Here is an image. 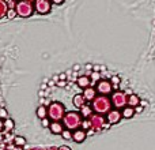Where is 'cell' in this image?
I'll use <instances>...</instances> for the list:
<instances>
[{
	"label": "cell",
	"mask_w": 155,
	"mask_h": 150,
	"mask_svg": "<svg viewBox=\"0 0 155 150\" xmlns=\"http://www.w3.org/2000/svg\"><path fill=\"white\" fill-rule=\"evenodd\" d=\"M112 101L107 96H97L95 98L91 101V108L93 112L97 115H106L110 109H112Z\"/></svg>",
	"instance_id": "1"
},
{
	"label": "cell",
	"mask_w": 155,
	"mask_h": 150,
	"mask_svg": "<svg viewBox=\"0 0 155 150\" xmlns=\"http://www.w3.org/2000/svg\"><path fill=\"white\" fill-rule=\"evenodd\" d=\"M82 115L79 112H75V111H71V112H67L63 118V126L65 127L70 131H75L80 127L82 124Z\"/></svg>",
	"instance_id": "2"
},
{
	"label": "cell",
	"mask_w": 155,
	"mask_h": 150,
	"mask_svg": "<svg viewBox=\"0 0 155 150\" xmlns=\"http://www.w3.org/2000/svg\"><path fill=\"white\" fill-rule=\"evenodd\" d=\"M65 115V109H64V105L59 101H53L49 104L48 107V118L51 119L52 121H60L63 120Z\"/></svg>",
	"instance_id": "3"
},
{
	"label": "cell",
	"mask_w": 155,
	"mask_h": 150,
	"mask_svg": "<svg viewBox=\"0 0 155 150\" xmlns=\"http://www.w3.org/2000/svg\"><path fill=\"white\" fill-rule=\"evenodd\" d=\"M15 11H16V15L22 16V18H29V16L33 15L34 12V5L33 3L27 2V0H21L15 4Z\"/></svg>",
	"instance_id": "4"
},
{
	"label": "cell",
	"mask_w": 155,
	"mask_h": 150,
	"mask_svg": "<svg viewBox=\"0 0 155 150\" xmlns=\"http://www.w3.org/2000/svg\"><path fill=\"white\" fill-rule=\"evenodd\" d=\"M110 101H112V105L116 109H123L128 105V96H127L125 91H113Z\"/></svg>",
	"instance_id": "5"
},
{
	"label": "cell",
	"mask_w": 155,
	"mask_h": 150,
	"mask_svg": "<svg viewBox=\"0 0 155 150\" xmlns=\"http://www.w3.org/2000/svg\"><path fill=\"white\" fill-rule=\"evenodd\" d=\"M88 120H90V128L93 130V131H101L102 128L105 127V124H106V119H105L104 115H91L90 118H88Z\"/></svg>",
	"instance_id": "6"
},
{
	"label": "cell",
	"mask_w": 155,
	"mask_h": 150,
	"mask_svg": "<svg viewBox=\"0 0 155 150\" xmlns=\"http://www.w3.org/2000/svg\"><path fill=\"white\" fill-rule=\"evenodd\" d=\"M95 90L99 96H109L113 93V85L106 79H101L97 82L95 85Z\"/></svg>",
	"instance_id": "7"
},
{
	"label": "cell",
	"mask_w": 155,
	"mask_h": 150,
	"mask_svg": "<svg viewBox=\"0 0 155 150\" xmlns=\"http://www.w3.org/2000/svg\"><path fill=\"white\" fill-rule=\"evenodd\" d=\"M34 10L41 15H46L52 10V2L51 0H35L34 2Z\"/></svg>",
	"instance_id": "8"
},
{
	"label": "cell",
	"mask_w": 155,
	"mask_h": 150,
	"mask_svg": "<svg viewBox=\"0 0 155 150\" xmlns=\"http://www.w3.org/2000/svg\"><path fill=\"white\" fill-rule=\"evenodd\" d=\"M121 118L123 116H121V112L118 109H110L105 116V119H106V121L109 124H117L121 120Z\"/></svg>",
	"instance_id": "9"
},
{
	"label": "cell",
	"mask_w": 155,
	"mask_h": 150,
	"mask_svg": "<svg viewBox=\"0 0 155 150\" xmlns=\"http://www.w3.org/2000/svg\"><path fill=\"white\" fill-rule=\"evenodd\" d=\"M86 137H87V132L82 128H78L75 131H72V141L76 143H82L86 139Z\"/></svg>",
	"instance_id": "10"
},
{
	"label": "cell",
	"mask_w": 155,
	"mask_h": 150,
	"mask_svg": "<svg viewBox=\"0 0 155 150\" xmlns=\"http://www.w3.org/2000/svg\"><path fill=\"white\" fill-rule=\"evenodd\" d=\"M49 130H51L52 134H56V135H61V132L64 131V126L63 123L60 121H51V126H49Z\"/></svg>",
	"instance_id": "11"
},
{
	"label": "cell",
	"mask_w": 155,
	"mask_h": 150,
	"mask_svg": "<svg viewBox=\"0 0 155 150\" xmlns=\"http://www.w3.org/2000/svg\"><path fill=\"white\" fill-rule=\"evenodd\" d=\"M83 97H84V100L88 102L93 101V100L97 97V90L94 87H90V86H88V87L84 89V91H83Z\"/></svg>",
	"instance_id": "12"
},
{
	"label": "cell",
	"mask_w": 155,
	"mask_h": 150,
	"mask_svg": "<svg viewBox=\"0 0 155 150\" xmlns=\"http://www.w3.org/2000/svg\"><path fill=\"white\" fill-rule=\"evenodd\" d=\"M76 83H78V86H79V87L87 89L88 86H90V83H91V79H90V77H86V75H83V77L78 78Z\"/></svg>",
	"instance_id": "13"
},
{
	"label": "cell",
	"mask_w": 155,
	"mask_h": 150,
	"mask_svg": "<svg viewBox=\"0 0 155 150\" xmlns=\"http://www.w3.org/2000/svg\"><path fill=\"white\" fill-rule=\"evenodd\" d=\"M80 115H82V118H86V119H88L91 115H93V108H91V105H87V104H84L82 108H80Z\"/></svg>",
	"instance_id": "14"
},
{
	"label": "cell",
	"mask_w": 155,
	"mask_h": 150,
	"mask_svg": "<svg viewBox=\"0 0 155 150\" xmlns=\"http://www.w3.org/2000/svg\"><path fill=\"white\" fill-rule=\"evenodd\" d=\"M134 115H135V108L129 107V105H127V107L123 108V111H121V116H123L124 119H131Z\"/></svg>",
	"instance_id": "15"
},
{
	"label": "cell",
	"mask_w": 155,
	"mask_h": 150,
	"mask_svg": "<svg viewBox=\"0 0 155 150\" xmlns=\"http://www.w3.org/2000/svg\"><path fill=\"white\" fill-rule=\"evenodd\" d=\"M72 102H74V105H75L78 109H80V108L86 104V100H84V97H83V94H76V96L74 97Z\"/></svg>",
	"instance_id": "16"
},
{
	"label": "cell",
	"mask_w": 155,
	"mask_h": 150,
	"mask_svg": "<svg viewBox=\"0 0 155 150\" xmlns=\"http://www.w3.org/2000/svg\"><path fill=\"white\" fill-rule=\"evenodd\" d=\"M139 104H140V98L136 96V94H129L128 96V105L129 107H132V108H136V107H139Z\"/></svg>",
	"instance_id": "17"
},
{
	"label": "cell",
	"mask_w": 155,
	"mask_h": 150,
	"mask_svg": "<svg viewBox=\"0 0 155 150\" xmlns=\"http://www.w3.org/2000/svg\"><path fill=\"white\" fill-rule=\"evenodd\" d=\"M35 113H37V116L42 120V119L48 118V108H46L45 105H40V107L37 108V111H35Z\"/></svg>",
	"instance_id": "18"
},
{
	"label": "cell",
	"mask_w": 155,
	"mask_h": 150,
	"mask_svg": "<svg viewBox=\"0 0 155 150\" xmlns=\"http://www.w3.org/2000/svg\"><path fill=\"white\" fill-rule=\"evenodd\" d=\"M7 11H8L7 2H5V0H0V19L7 15Z\"/></svg>",
	"instance_id": "19"
},
{
	"label": "cell",
	"mask_w": 155,
	"mask_h": 150,
	"mask_svg": "<svg viewBox=\"0 0 155 150\" xmlns=\"http://www.w3.org/2000/svg\"><path fill=\"white\" fill-rule=\"evenodd\" d=\"M14 145L18 146V148H22V146L26 145V139H25L23 137H21V135H16V137L14 138Z\"/></svg>",
	"instance_id": "20"
},
{
	"label": "cell",
	"mask_w": 155,
	"mask_h": 150,
	"mask_svg": "<svg viewBox=\"0 0 155 150\" xmlns=\"http://www.w3.org/2000/svg\"><path fill=\"white\" fill-rule=\"evenodd\" d=\"M3 126H4L5 131H10L11 128H14V121L11 120V119H5V120H4V124H3Z\"/></svg>",
	"instance_id": "21"
},
{
	"label": "cell",
	"mask_w": 155,
	"mask_h": 150,
	"mask_svg": "<svg viewBox=\"0 0 155 150\" xmlns=\"http://www.w3.org/2000/svg\"><path fill=\"white\" fill-rule=\"evenodd\" d=\"M61 137H63V138H64V139H67V141L72 139V131H70V130L64 128V131H63V132H61Z\"/></svg>",
	"instance_id": "22"
},
{
	"label": "cell",
	"mask_w": 155,
	"mask_h": 150,
	"mask_svg": "<svg viewBox=\"0 0 155 150\" xmlns=\"http://www.w3.org/2000/svg\"><path fill=\"white\" fill-rule=\"evenodd\" d=\"M7 16L8 19H12V18H15L16 16V11H15V8H8V11H7Z\"/></svg>",
	"instance_id": "23"
},
{
	"label": "cell",
	"mask_w": 155,
	"mask_h": 150,
	"mask_svg": "<svg viewBox=\"0 0 155 150\" xmlns=\"http://www.w3.org/2000/svg\"><path fill=\"white\" fill-rule=\"evenodd\" d=\"M80 127H82V130H88V128H90V120H88V119H86V120H82V124H80Z\"/></svg>",
	"instance_id": "24"
},
{
	"label": "cell",
	"mask_w": 155,
	"mask_h": 150,
	"mask_svg": "<svg viewBox=\"0 0 155 150\" xmlns=\"http://www.w3.org/2000/svg\"><path fill=\"white\" fill-rule=\"evenodd\" d=\"M120 77H118V75H113L112 77V79H110V83H112V85H118V83H120Z\"/></svg>",
	"instance_id": "25"
},
{
	"label": "cell",
	"mask_w": 155,
	"mask_h": 150,
	"mask_svg": "<svg viewBox=\"0 0 155 150\" xmlns=\"http://www.w3.org/2000/svg\"><path fill=\"white\" fill-rule=\"evenodd\" d=\"M0 119H8V113H7V111L4 109V108H0Z\"/></svg>",
	"instance_id": "26"
},
{
	"label": "cell",
	"mask_w": 155,
	"mask_h": 150,
	"mask_svg": "<svg viewBox=\"0 0 155 150\" xmlns=\"http://www.w3.org/2000/svg\"><path fill=\"white\" fill-rule=\"evenodd\" d=\"M41 124H42L44 127H49V126H51V119H49V118L42 119V120H41Z\"/></svg>",
	"instance_id": "27"
},
{
	"label": "cell",
	"mask_w": 155,
	"mask_h": 150,
	"mask_svg": "<svg viewBox=\"0 0 155 150\" xmlns=\"http://www.w3.org/2000/svg\"><path fill=\"white\" fill-rule=\"evenodd\" d=\"M57 86H60V87H64L65 85H67V82H65V80H59V82L56 83Z\"/></svg>",
	"instance_id": "28"
},
{
	"label": "cell",
	"mask_w": 155,
	"mask_h": 150,
	"mask_svg": "<svg viewBox=\"0 0 155 150\" xmlns=\"http://www.w3.org/2000/svg\"><path fill=\"white\" fill-rule=\"evenodd\" d=\"M51 2L53 3V4H57V5H59V4H63V2H64V0H51Z\"/></svg>",
	"instance_id": "29"
},
{
	"label": "cell",
	"mask_w": 155,
	"mask_h": 150,
	"mask_svg": "<svg viewBox=\"0 0 155 150\" xmlns=\"http://www.w3.org/2000/svg\"><path fill=\"white\" fill-rule=\"evenodd\" d=\"M59 78H60V79H61V80H64L65 78H67V74H65V73H61V74L59 75Z\"/></svg>",
	"instance_id": "30"
},
{
	"label": "cell",
	"mask_w": 155,
	"mask_h": 150,
	"mask_svg": "<svg viewBox=\"0 0 155 150\" xmlns=\"http://www.w3.org/2000/svg\"><path fill=\"white\" fill-rule=\"evenodd\" d=\"M57 150H71V149L68 148V146H60V148L57 149Z\"/></svg>",
	"instance_id": "31"
},
{
	"label": "cell",
	"mask_w": 155,
	"mask_h": 150,
	"mask_svg": "<svg viewBox=\"0 0 155 150\" xmlns=\"http://www.w3.org/2000/svg\"><path fill=\"white\" fill-rule=\"evenodd\" d=\"M86 68H87V70H90V68H93V64H87V66H86Z\"/></svg>",
	"instance_id": "32"
},
{
	"label": "cell",
	"mask_w": 155,
	"mask_h": 150,
	"mask_svg": "<svg viewBox=\"0 0 155 150\" xmlns=\"http://www.w3.org/2000/svg\"><path fill=\"white\" fill-rule=\"evenodd\" d=\"M74 70H75V71H79V66H74Z\"/></svg>",
	"instance_id": "33"
},
{
	"label": "cell",
	"mask_w": 155,
	"mask_h": 150,
	"mask_svg": "<svg viewBox=\"0 0 155 150\" xmlns=\"http://www.w3.org/2000/svg\"><path fill=\"white\" fill-rule=\"evenodd\" d=\"M140 104H142L143 107H146V105H147V102H146V101H140Z\"/></svg>",
	"instance_id": "34"
},
{
	"label": "cell",
	"mask_w": 155,
	"mask_h": 150,
	"mask_svg": "<svg viewBox=\"0 0 155 150\" xmlns=\"http://www.w3.org/2000/svg\"><path fill=\"white\" fill-rule=\"evenodd\" d=\"M27 2H30V3H33V2H35V0H27Z\"/></svg>",
	"instance_id": "35"
},
{
	"label": "cell",
	"mask_w": 155,
	"mask_h": 150,
	"mask_svg": "<svg viewBox=\"0 0 155 150\" xmlns=\"http://www.w3.org/2000/svg\"><path fill=\"white\" fill-rule=\"evenodd\" d=\"M12 2H16V3H18V2H21V0H12Z\"/></svg>",
	"instance_id": "36"
},
{
	"label": "cell",
	"mask_w": 155,
	"mask_h": 150,
	"mask_svg": "<svg viewBox=\"0 0 155 150\" xmlns=\"http://www.w3.org/2000/svg\"><path fill=\"white\" fill-rule=\"evenodd\" d=\"M49 150H53V149H49Z\"/></svg>",
	"instance_id": "37"
},
{
	"label": "cell",
	"mask_w": 155,
	"mask_h": 150,
	"mask_svg": "<svg viewBox=\"0 0 155 150\" xmlns=\"http://www.w3.org/2000/svg\"><path fill=\"white\" fill-rule=\"evenodd\" d=\"M5 2H7V0H5Z\"/></svg>",
	"instance_id": "38"
}]
</instances>
